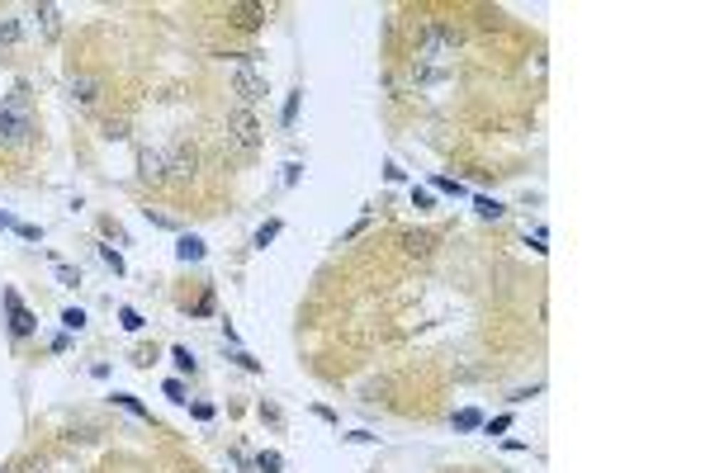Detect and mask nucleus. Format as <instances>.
Masks as SVG:
<instances>
[{
  "label": "nucleus",
  "instance_id": "1",
  "mask_svg": "<svg viewBox=\"0 0 710 473\" xmlns=\"http://www.w3.org/2000/svg\"><path fill=\"white\" fill-rule=\"evenodd\" d=\"M29 137H34V114H29V95L24 85L0 105V147H10V152H19V147H29Z\"/></svg>",
  "mask_w": 710,
  "mask_h": 473
},
{
  "label": "nucleus",
  "instance_id": "2",
  "mask_svg": "<svg viewBox=\"0 0 710 473\" xmlns=\"http://www.w3.org/2000/svg\"><path fill=\"white\" fill-rule=\"evenodd\" d=\"M232 90H237V105H242V109L261 105L265 95H270V85H265V71H256L251 53H242V57H237V71H232Z\"/></svg>",
  "mask_w": 710,
  "mask_h": 473
},
{
  "label": "nucleus",
  "instance_id": "3",
  "mask_svg": "<svg viewBox=\"0 0 710 473\" xmlns=\"http://www.w3.org/2000/svg\"><path fill=\"white\" fill-rule=\"evenodd\" d=\"M227 142H232L237 152H256V147L265 142V128H261V118H256V109L237 105L232 114H227Z\"/></svg>",
  "mask_w": 710,
  "mask_h": 473
},
{
  "label": "nucleus",
  "instance_id": "4",
  "mask_svg": "<svg viewBox=\"0 0 710 473\" xmlns=\"http://www.w3.org/2000/svg\"><path fill=\"white\" fill-rule=\"evenodd\" d=\"M199 175V147L195 142H175L166 157V180H195Z\"/></svg>",
  "mask_w": 710,
  "mask_h": 473
},
{
  "label": "nucleus",
  "instance_id": "5",
  "mask_svg": "<svg viewBox=\"0 0 710 473\" xmlns=\"http://www.w3.org/2000/svg\"><path fill=\"white\" fill-rule=\"evenodd\" d=\"M455 43H460V33H455V28L431 24V28H426V38H421V48H417V57H421V62H441V57H446V48H455Z\"/></svg>",
  "mask_w": 710,
  "mask_h": 473
},
{
  "label": "nucleus",
  "instance_id": "6",
  "mask_svg": "<svg viewBox=\"0 0 710 473\" xmlns=\"http://www.w3.org/2000/svg\"><path fill=\"white\" fill-rule=\"evenodd\" d=\"M5 313H10V331L14 336H34V327H38V317L24 308V298L14 289H5Z\"/></svg>",
  "mask_w": 710,
  "mask_h": 473
},
{
  "label": "nucleus",
  "instance_id": "7",
  "mask_svg": "<svg viewBox=\"0 0 710 473\" xmlns=\"http://www.w3.org/2000/svg\"><path fill=\"white\" fill-rule=\"evenodd\" d=\"M138 175H143L147 184H161V180H166V152L143 147V152H138Z\"/></svg>",
  "mask_w": 710,
  "mask_h": 473
},
{
  "label": "nucleus",
  "instance_id": "8",
  "mask_svg": "<svg viewBox=\"0 0 710 473\" xmlns=\"http://www.w3.org/2000/svg\"><path fill=\"white\" fill-rule=\"evenodd\" d=\"M227 19H232L237 28H261L265 19H270V5H232Z\"/></svg>",
  "mask_w": 710,
  "mask_h": 473
},
{
  "label": "nucleus",
  "instance_id": "9",
  "mask_svg": "<svg viewBox=\"0 0 710 473\" xmlns=\"http://www.w3.org/2000/svg\"><path fill=\"white\" fill-rule=\"evenodd\" d=\"M66 90H71V100H76V105H95V100H100V80H95V76H71V85H66Z\"/></svg>",
  "mask_w": 710,
  "mask_h": 473
},
{
  "label": "nucleus",
  "instance_id": "10",
  "mask_svg": "<svg viewBox=\"0 0 710 473\" xmlns=\"http://www.w3.org/2000/svg\"><path fill=\"white\" fill-rule=\"evenodd\" d=\"M34 19L43 24V38H57V33H62V10H57V5H38Z\"/></svg>",
  "mask_w": 710,
  "mask_h": 473
},
{
  "label": "nucleus",
  "instance_id": "11",
  "mask_svg": "<svg viewBox=\"0 0 710 473\" xmlns=\"http://www.w3.org/2000/svg\"><path fill=\"white\" fill-rule=\"evenodd\" d=\"M175 256H180L185 265L190 261H204V236H195V232H185L180 241H175Z\"/></svg>",
  "mask_w": 710,
  "mask_h": 473
},
{
  "label": "nucleus",
  "instance_id": "12",
  "mask_svg": "<svg viewBox=\"0 0 710 473\" xmlns=\"http://www.w3.org/2000/svg\"><path fill=\"white\" fill-rule=\"evenodd\" d=\"M403 246H408V256H431V236L426 232H408L403 236Z\"/></svg>",
  "mask_w": 710,
  "mask_h": 473
},
{
  "label": "nucleus",
  "instance_id": "13",
  "mask_svg": "<svg viewBox=\"0 0 710 473\" xmlns=\"http://www.w3.org/2000/svg\"><path fill=\"white\" fill-rule=\"evenodd\" d=\"M455 426H460V431H478V426H483V417H478V412H455Z\"/></svg>",
  "mask_w": 710,
  "mask_h": 473
},
{
  "label": "nucleus",
  "instance_id": "14",
  "mask_svg": "<svg viewBox=\"0 0 710 473\" xmlns=\"http://www.w3.org/2000/svg\"><path fill=\"white\" fill-rule=\"evenodd\" d=\"M118 322H123V331H143V317H138V308H118Z\"/></svg>",
  "mask_w": 710,
  "mask_h": 473
},
{
  "label": "nucleus",
  "instance_id": "15",
  "mask_svg": "<svg viewBox=\"0 0 710 473\" xmlns=\"http://www.w3.org/2000/svg\"><path fill=\"white\" fill-rule=\"evenodd\" d=\"M171 360H175V369H185V374H195V355L185 350V345H175V350H171Z\"/></svg>",
  "mask_w": 710,
  "mask_h": 473
},
{
  "label": "nucleus",
  "instance_id": "16",
  "mask_svg": "<svg viewBox=\"0 0 710 473\" xmlns=\"http://www.w3.org/2000/svg\"><path fill=\"white\" fill-rule=\"evenodd\" d=\"M114 402H118L123 412H133V417H147V412H143V402H138L133 393H114Z\"/></svg>",
  "mask_w": 710,
  "mask_h": 473
},
{
  "label": "nucleus",
  "instance_id": "17",
  "mask_svg": "<svg viewBox=\"0 0 710 473\" xmlns=\"http://www.w3.org/2000/svg\"><path fill=\"white\" fill-rule=\"evenodd\" d=\"M100 256H105V265L114 270V275H123V270H128V265H123V256H118L114 246H100Z\"/></svg>",
  "mask_w": 710,
  "mask_h": 473
},
{
  "label": "nucleus",
  "instance_id": "18",
  "mask_svg": "<svg viewBox=\"0 0 710 473\" xmlns=\"http://www.w3.org/2000/svg\"><path fill=\"white\" fill-rule=\"evenodd\" d=\"M62 327H66V331H81V327H86V313H81V308H66V313H62Z\"/></svg>",
  "mask_w": 710,
  "mask_h": 473
},
{
  "label": "nucleus",
  "instance_id": "19",
  "mask_svg": "<svg viewBox=\"0 0 710 473\" xmlns=\"http://www.w3.org/2000/svg\"><path fill=\"white\" fill-rule=\"evenodd\" d=\"M299 100H303V90H294L289 100H284V128H294V118H299Z\"/></svg>",
  "mask_w": 710,
  "mask_h": 473
},
{
  "label": "nucleus",
  "instance_id": "20",
  "mask_svg": "<svg viewBox=\"0 0 710 473\" xmlns=\"http://www.w3.org/2000/svg\"><path fill=\"white\" fill-rule=\"evenodd\" d=\"M473 209L483 213V218H502V204H498V199H473Z\"/></svg>",
  "mask_w": 710,
  "mask_h": 473
},
{
  "label": "nucleus",
  "instance_id": "21",
  "mask_svg": "<svg viewBox=\"0 0 710 473\" xmlns=\"http://www.w3.org/2000/svg\"><path fill=\"white\" fill-rule=\"evenodd\" d=\"M275 236H279V223H265L261 232H256V246L265 251V246H270V241H275Z\"/></svg>",
  "mask_w": 710,
  "mask_h": 473
},
{
  "label": "nucleus",
  "instance_id": "22",
  "mask_svg": "<svg viewBox=\"0 0 710 473\" xmlns=\"http://www.w3.org/2000/svg\"><path fill=\"white\" fill-rule=\"evenodd\" d=\"M431 184L441 189V194H460V189H464V184H460V180H450V175H436Z\"/></svg>",
  "mask_w": 710,
  "mask_h": 473
},
{
  "label": "nucleus",
  "instance_id": "23",
  "mask_svg": "<svg viewBox=\"0 0 710 473\" xmlns=\"http://www.w3.org/2000/svg\"><path fill=\"white\" fill-rule=\"evenodd\" d=\"M19 38V19H0V43H14Z\"/></svg>",
  "mask_w": 710,
  "mask_h": 473
},
{
  "label": "nucleus",
  "instance_id": "24",
  "mask_svg": "<svg viewBox=\"0 0 710 473\" xmlns=\"http://www.w3.org/2000/svg\"><path fill=\"white\" fill-rule=\"evenodd\" d=\"M256 464H261V473H279V464H284V459H279L275 449H270V454H261V459H256Z\"/></svg>",
  "mask_w": 710,
  "mask_h": 473
},
{
  "label": "nucleus",
  "instance_id": "25",
  "mask_svg": "<svg viewBox=\"0 0 710 473\" xmlns=\"http://www.w3.org/2000/svg\"><path fill=\"white\" fill-rule=\"evenodd\" d=\"M105 137H128V123H123V118H109V123H105Z\"/></svg>",
  "mask_w": 710,
  "mask_h": 473
},
{
  "label": "nucleus",
  "instance_id": "26",
  "mask_svg": "<svg viewBox=\"0 0 710 473\" xmlns=\"http://www.w3.org/2000/svg\"><path fill=\"white\" fill-rule=\"evenodd\" d=\"M166 397H171V402H185V383L180 379H166Z\"/></svg>",
  "mask_w": 710,
  "mask_h": 473
},
{
  "label": "nucleus",
  "instance_id": "27",
  "mask_svg": "<svg viewBox=\"0 0 710 473\" xmlns=\"http://www.w3.org/2000/svg\"><path fill=\"white\" fill-rule=\"evenodd\" d=\"M14 232L24 236V241H38V227H34V223H14Z\"/></svg>",
  "mask_w": 710,
  "mask_h": 473
},
{
  "label": "nucleus",
  "instance_id": "28",
  "mask_svg": "<svg viewBox=\"0 0 710 473\" xmlns=\"http://www.w3.org/2000/svg\"><path fill=\"white\" fill-rule=\"evenodd\" d=\"M57 275H62V284H81V275L71 270V265H57Z\"/></svg>",
  "mask_w": 710,
  "mask_h": 473
},
{
  "label": "nucleus",
  "instance_id": "29",
  "mask_svg": "<svg viewBox=\"0 0 710 473\" xmlns=\"http://www.w3.org/2000/svg\"><path fill=\"white\" fill-rule=\"evenodd\" d=\"M507 426H512V417H498V421H488V435H502Z\"/></svg>",
  "mask_w": 710,
  "mask_h": 473
},
{
  "label": "nucleus",
  "instance_id": "30",
  "mask_svg": "<svg viewBox=\"0 0 710 473\" xmlns=\"http://www.w3.org/2000/svg\"><path fill=\"white\" fill-rule=\"evenodd\" d=\"M0 227H14V218H10V213H0Z\"/></svg>",
  "mask_w": 710,
  "mask_h": 473
}]
</instances>
